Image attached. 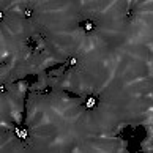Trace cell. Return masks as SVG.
I'll use <instances>...</instances> for the list:
<instances>
[{"mask_svg": "<svg viewBox=\"0 0 153 153\" xmlns=\"http://www.w3.org/2000/svg\"><path fill=\"white\" fill-rule=\"evenodd\" d=\"M66 63H68L69 66H78L79 60H78V57H69V58H68V62H66Z\"/></svg>", "mask_w": 153, "mask_h": 153, "instance_id": "obj_5", "label": "cell"}, {"mask_svg": "<svg viewBox=\"0 0 153 153\" xmlns=\"http://www.w3.org/2000/svg\"><path fill=\"white\" fill-rule=\"evenodd\" d=\"M3 18H5V13H2V11H0V22L3 21Z\"/></svg>", "mask_w": 153, "mask_h": 153, "instance_id": "obj_7", "label": "cell"}, {"mask_svg": "<svg viewBox=\"0 0 153 153\" xmlns=\"http://www.w3.org/2000/svg\"><path fill=\"white\" fill-rule=\"evenodd\" d=\"M125 18L128 19V21H131V19L134 18V10H133V8H126L125 10Z\"/></svg>", "mask_w": 153, "mask_h": 153, "instance_id": "obj_4", "label": "cell"}, {"mask_svg": "<svg viewBox=\"0 0 153 153\" xmlns=\"http://www.w3.org/2000/svg\"><path fill=\"white\" fill-rule=\"evenodd\" d=\"M33 16V10L32 8H24L22 10V18L24 19H30Z\"/></svg>", "mask_w": 153, "mask_h": 153, "instance_id": "obj_3", "label": "cell"}, {"mask_svg": "<svg viewBox=\"0 0 153 153\" xmlns=\"http://www.w3.org/2000/svg\"><path fill=\"white\" fill-rule=\"evenodd\" d=\"M6 92H8V87H6V84H0V93L3 95V93H6Z\"/></svg>", "mask_w": 153, "mask_h": 153, "instance_id": "obj_6", "label": "cell"}, {"mask_svg": "<svg viewBox=\"0 0 153 153\" xmlns=\"http://www.w3.org/2000/svg\"><path fill=\"white\" fill-rule=\"evenodd\" d=\"M79 27H81L85 33H92L96 29V22L95 21H84V22L79 24Z\"/></svg>", "mask_w": 153, "mask_h": 153, "instance_id": "obj_1", "label": "cell"}, {"mask_svg": "<svg viewBox=\"0 0 153 153\" xmlns=\"http://www.w3.org/2000/svg\"><path fill=\"white\" fill-rule=\"evenodd\" d=\"M96 104H98V98H96V96H88V98L84 101V106L87 109H95Z\"/></svg>", "mask_w": 153, "mask_h": 153, "instance_id": "obj_2", "label": "cell"}]
</instances>
